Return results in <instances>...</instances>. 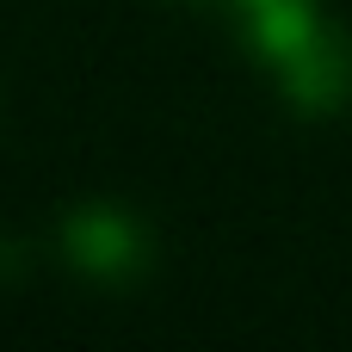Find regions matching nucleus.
Listing matches in <instances>:
<instances>
[{
    "label": "nucleus",
    "instance_id": "obj_1",
    "mask_svg": "<svg viewBox=\"0 0 352 352\" xmlns=\"http://www.w3.org/2000/svg\"><path fill=\"white\" fill-rule=\"evenodd\" d=\"M241 43L309 118L340 111L352 99V43L322 12V0H229Z\"/></svg>",
    "mask_w": 352,
    "mask_h": 352
},
{
    "label": "nucleus",
    "instance_id": "obj_2",
    "mask_svg": "<svg viewBox=\"0 0 352 352\" xmlns=\"http://www.w3.org/2000/svg\"><path fill=\"white\" fill-rule=\"evenodd\" d=\"M62 260L99 285H124L148 266V235L130 210L118 204H80L62 223Z\"/></svg>",
    "mask_w": 352,
    "mask_h": 352
},
{
    "label": "nucleus",
    "instance_id": "obj_3",
    "mask_svg": "<svg viewBox=\"0 0 352 352\" xmlns=\"http://www.w3.org/2000/svg\"><path fill=\"white\" fill-rule=\"evenodd\" d=\"M204 6H229V0H204Z\"/></svg>",
    "mask_w": 352,
    "mask_h": 352
}]
</instances>
